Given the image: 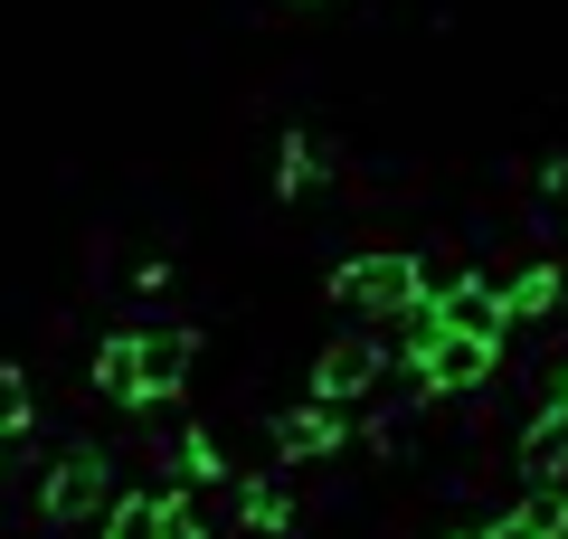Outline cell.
Returning a JSON list of instances; mask_svg holds the SVG:
<instances>
[{"mask_svg": "<svg viewBox=\"0 0 568 539\" xmlns=\"http://www.w3.org/2000/svg\"><path fill=\"white\" fill-rule=\"evenodd\" d=\"M407 379H417V398L455 407L474 398V388H493V369H503V332H465V322H436L426 340H407Z\"/></svg>", "mask_w": 568, "mask_h": 539, "instance_id": "1", "label": "cell"}, {"mask_svg": "<svg viewBox=\"0 0 568 539\" xmlns=\"http://www.w3.org/2000/svg\"><path fill=\"white\" fill-rule=\"evenodd\" d=\"M417 294H426V265L398 256V246H369V256H342V265H332V303L361 313V322H379V332H388Z\"/></svg>", "mask_w": 568, "mask_h": 539, "instance_id": "2", "label": "cell"}, {"mask_svg": "<svg viewBox=\"0 0 568 539\" xmlns=\"http://www.w3.org/2000/svg\"><path fill=\"white\" fill-rule=\"evenodd\" d=\"M104 501H114V455H104V445H67V455L39 474L29 511H39L48 530H85V520H95Z\"/></svg>", "mask_w": 568, "mask_h": 539, "instance_id": "3", "label": "cell"}, {"mask_svg": "<svg viewBox=\"0 0 568 539\" xmlns=\"http://www.w3.org/2000/svg\"><path fill=\"white\" fill-rule=\"evenodd\" d=\"M379 379H388V332H351V340H332L313 359V398L323 407H361Z\"/></svg>", "mask_w": 568, "mask_h": 539, "instance_id": "4", "label": "cell"}, {"mask_svg": "<svg viewBox=\"0 0 568 539\" xmlns=\"http://www.w3.org/2000/svg\"><path fill=\"white\" fill-rule=\"evenodd\" d=\"M265 436H275V455H284V464H332V455L351 445V407H323V398L275 407V417H265Z\"/></svg>", "mask_w": 568, "mask_h": 539, "instance_id": "5", "label": "cell"}, {"mask_svg": "<svg viewBox=\"0 0 568 539\" xmlns=\"http://www.w3.org/2000/svg\"><path fill=\"white\" fill-rule=\"evenodd\" d=\"M190 359H200V332H133L142 407H181L190 398Z\"/></svg>", "mask_w": 568, "mask_h": 539, "instance_id": "6", "label": "cell"}, {"mask_svg": "<svg viewBox=\"0 0 568 539\" xmlns=\"http://www.w3.org/2000/svg\"><path fill=\"white\" fill-rule=\"evenodd\" d=\"M568 303V265L559 256H530L503 275V332H530V322H549Z\"/></svg>", "mask_w": 568, "mask_h": 539, "instance_id": "7", "label": "cell"}, {"mask_svg": "<svg viewBox=\"0 0 568 539\" xmlns=\"http://www.w3.org/2000/svg\"><path fill=\"white\" fill-rule=\"evenodd\" d=\"M219 492H227V511H237L246 539H284V530H294V492H284V474H227Z\"/></svg>", "mask_w": 568, "mask_h": 539, "instance_id": "8", "label": "cell"}, {"mask_svg": "<svg viewBox=\"0 0 568 539\" xmlns=\"http://www.w3.org/2000/svg\"><path fill=\"white\" fill-rule=\"evenodd\" d=\"M521 474L530 482H568V369H559L549 407L530 417V436H521Z\"/></svg>", "mask_w": 568, "mask_h": 539, "instance_id": "9", "label": "cell"}, {"mask_svg": "<svg viewBox=\"0 0 568 539\" xmlns=\"http://www.w3.org/2000/svg\"><path fill=\"white\" fill-rule=\"evenodd\" d=\"M227 474H237V464H227V445L209 436V426H181L171 455H162V482H190V492H219Z\"/></svg>", "mask_w": 568, "mask_h": 539, "instance_id": "10", "label": "cell"}, {"mask_svg": "<svg viewBox=\"0 0 568 539\" xmlns=\"http://www.w3.org/2000/svg\"><path fill=\"white\" fill-rule=\"evenodd\" d=\"M323 180H332V152L304 133V123H294V133L275 142V200H313Z\"/></svg>", "mask_w": 568, "mask_h": 539, "instance_id": "11", "label": "cell"}, {"mask_svg": "<svg viewBox=\"0 0 568 539\" xmlns=\"http://www.w3.org/2000/svg\"><path fill=\"white\" fill-rule=\"evenodd\" d=\"M85 379H95V398H104V407H133V417H142V379H133V332H104V340H95V359H85Z\"/></svg>", "mask_w": 568, "mask_h": 539, "instance_id": "12", "label": "cell"}, {"mask_svg": "<svg viewBox=\"0 0 568 539\" xmlns=\"http://www.w3.org/2000/svg\"><path fill=\"white\" fill-rule=\"evenodd\" d=\"M95 539H162V482H133L95 511Z\"/></svg>", "mask_w": 568, "mask_h": 539, "instance_id": "13", "label": "cell"}, {"mask_svg": "<svg viewBox=\"0 0 568 539\" xmlns=\"http://www.w3.org/2000/svg\"><path fill=\"white\" fill-rule=\"evenodd\" d=\"M39 426V388H29V369H0V455Z\"/></svg>", "mask_w": 568, "mask_h": 539, "instance_id": "14", "label": "cell"}, {"mask_svg": "<svg viewBox=\"0 0 568 539\" xmlns=\"http://www.w3.org/2000/svg\"><path fill=\"white\" fill-rule=\"evenodd\" d=\"M162 539H209V511L190 482H162Z\"/></svg>", "mask_w": 568, "mask_h": 539, "instance_id": "15", "label": "cell"}, {"mask_svg": "<svg viewBox=\"0 0 568 539\" xmlns=\"http://www.w3.org/2000/svg\"><path fill=\"white\" fill-rule=\"evenodd\" d=\"M540 200H549V209H568V161H549V171H540Z\"/></svg>", "mask_w": 568, "mask_h": 539, "instance_id": "16", "label": "cell"}, {"mask_svg": "<svg viewBox=\"0 0 568 539\" xmlns=\"http://www.w3.org/2000/svg\"><path fill=\"white\" fill-rule=\"evenodd\" d=\"M446 539H474V530H446Z\"/></svg>", "mask_w": 568, "mask_h": 539, "instance_id": "17", "label": "cell"}]
</instances>
